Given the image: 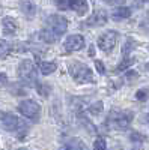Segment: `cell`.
Wrapping results in <instances>:
<instances>
[{"mask_svg": "<svg viewBox=\"0 0 149 150\" xmlns=\"http://www.w3.org/2000/svg\"><path fill=\"white\" fill-rule=\"evenodd\" d=\"M68 29V21L65 17L62 15H50L47 18L45 27L41 30V39L47 44H53L56 41H59L62 35H65Z\"/></svg>", "mask_w": 149, "mask_h": 150, "instance_id": "obj_1", "label": "cell"}, {"mask_svg": "<svg viewBox=\"0 0 149 150\" xmlns=\"http://www.w3.org/2000/svg\"><path fill=\"white\" fill-rule=\"evenodd\" d=\"M133 122V112L127 110H111L107 117V125L113 129L123 131Z\"/></svg>", "mask_w": 149, "mask_h": 150, "instance_id": "obj_2", "label": "cell"}, {"mask_svg": "<svg viewBox=\"0 0 149 150\" xmlns=\"http://www.w3.org/2000/svg\"><path fill=\"white\" fill-rule=\"evenodd\" d=\"M68 71L69 75L76 80L77 83H93V74L88 68V65L81 63L78 60H74L68 63Z\"/></svg>", "mask_w": 149, "mask_h": 150, "instance_id": "obj_3", "label": "cell"}, {"mask_svg": "<svg viewBox=\"0 0 149 150\" xmlns=\"http://www.w3.org/2000/svg\"><path fill=\"white\" fill-rule=\"evenodd\" d=\"M0 120H2L3 128H5L8 132H15V134H18L20 137H23L21 134H24V132L27 131L26 125H24L17 116L12 114V112H3L2 117H0Z\"/></svg>", "mask_w": 149, "mask_h": 150, "instance_id": "obj_4", "label": "cell"}, {"mask_svg": "<svg viewBox=\"0 0 149 150\" xmlns=\"http://www.w3.org/2000/svg\"><path fill=\"white\" fill-rule=\"evenodd\" d=\"M18 111L24 117L36 122V120H39V116H41V105L32 101V99H26V101H23L18 105Z\"/></svg>", "mask_w": 149, "mask_h": 150, "instance_id": "obj_5", "label": "cell"}, {"mask_svg": "<svg viewBox=\"0 0 149 150\" xmlns=\"http://www.w3.org/2000/svg\"><path fill=\"white\" fill-rule=\"evenodd\" d=\"M18 77L27 84H33L36 80V68L32 60H23L18 66Z\"/></svg>", "mask_w": 149, "mask_h": 150, "instance_id": "obj_6", "label": "cell"}, {"mask_svg": "<svg viewBox=\"0 0 149 150\" xmlns=\"http://www.w3.org/2000/svg\"><path fill=\"white\" fill-rule=\"evenodd\" d=\"M59 9H72L78 15H84L88 11V0H56Z\"/></svg>", "mask_w": 149, "mask_h": 150, "instance_id": "obj_7", "label": "cell"}, {"mask_svg": "<svg viewBox=\"0 0 149 150\" xmlns=\"http://www.w3.org/2000/svg\"><path fill=\"white\" fill-rule=\"evenodd\" d=\"M118 42V33L115 30H108L98 38V47L104 53H110Z\"/></svg>", "mask_w": 149, "mask_h": 150, "instance_id": "obj_8", "label": "cell"}, {"mask_svg": "<svg viewBox=\"0 0 149 150\" xmlns=\"http://www.w3.org/2000/svg\"><path fill=\"white\" fill-rule=\"evenodd\" d=\"M108 20V15L104 9H96L93 14L88 18L86 21V26H92V27H99V26H104Z\"/></svg>", "mask_w": 149, "mask_h": 150, "instance_id": "obj_9", "label": "cell"}, {"mask_svg": "<svg viewBox=\"0 0 149 150\" xmlns=\"http://www.w3.org/2000/svg\"><path fill=\"white\" fill-rule=\"evenodd\" d=\"M83 47H84V38L81 35H72L65 41V50L68 53L78 51Z\"/></svg>", "mask_w": 149, "mask_h": 150, "instance_id": "obj_10", "label": "cell"}, {"mask_svg": "<svg viewBox=\"0 0 149 150\" xmlns=\"http://www.w3.org/2000/svg\"><path fill=\"white\" fill-rule=\"evenodd\" d=\"M20 8H21V12L27 18H33L35 14H36V5H35L33 0H21Z\"/></svg>", "mask_w": 149, "mask_h": 150, "instance_id": "obj_11", "label": "cell"}, {"mask_svg": "<svg viewBox=\"0 0 149 150\" xmlns=\"http://www.w3.org/2000/svg\"><path fill=\"white\" fill-rule=\"evenodd\" d=\"M2 26H3V30H5L6 35H15V32L18 29L17 21L12 18V17H5L2 20Z\"/></svg>", "mask_w": 149, "mask_h": 150, "instance_id": "obj_12", "label": "cell"}, {"mask_svg": "<svg viewBox=\"0 0 149 150\" xmlns=\"http://www.w3.org/2000/svg\"><path fill=\"white\" fill-rule=\"evenodd\" d=\"M131 15V9L127 8V6H120V8H116L113 12H111V18L119 21V20H125Z\"/></svg>", "mask_w": 149, "mask_h": 150, "instance_id": "obj_13", "label": "cell"}, {"mask_svg": "<svg viewBox=\"0 0 149 150\" xmlns=\"http://www.w3.org/2000/svg\"><path fill=\"white\" fill-rule=\"evenodd\" d=\"M57 65L54 62H39V71L42 75H50L56 71Z\"/></svg>", "mask_w": 149, "mask_h": 150, "instance_id": "obj_14", "label": "cell"}, {"mask_svg": "<svg viewBox=\"0 0 149 150\" xmlns=\"http://www.w3.org/2000/svg\"><path fill=\"white\" fill-rule=\"evenodd\" d=\"M63 147L68 149V150H84L86 149V144L80 138H71Z\"/></svg>", "mask_w": 149, "mask_h": 150, "instance_id": "obj_15", "label": "cell"}, {"mask_svg": "<svg viewBox=\"0 0 149 150\" xmlns=\"http://www.w3.org/2000/svg\"><path fill=\"white\" fill-rule=\"evenodd\" d=\"M134 48H135V41L133 39V38H128V39L125 41V44H123V48H122V57L130 56V53Z\"/></svg>", "mask_w": 149, "mask_h": 150, "instance_id": "obj_16", "label": "cell"}, {"mask_svg": "<svg viewBox=\"0 0 149 150\" xmlns=\"http://www.w3.org/2000/svg\"><path fill=\"white\" fill-rule=\"evenodd\" d=\"M135 63V59L134 57H130V56H125L122 59V62L118 65V71H125V69H128L130 66H133Z\"/></svg>", "mask_w": 149, "mask_h": 150, "instance_id": "obj_17", "label": "cell"}, {"mask_svg": "<svg viewBox=\"0 0 149 150\" xmlns=\"http://www.w3.org/2000/svg\"><path fill=\"white\" fill-rule=\"evenodd\" d=\"M103 108H104L103 102H101V101H98V102H93V104H91V105L88 107V111L91 112V114H93V116H98L99 112L103 111Z\"/></svg>", "mask_w": 149, "mask_h": 150, "instance_id": "obj_18", "label": "cell"}, {"mask_svg": "<svg viewBox=\"0 0 149 150\" xmlns=\"http://www.w3.org/2000/svg\"><path fill=\"white\" fill-rule=\"evenodd\" d=\"M11 51V47H9V44L6 42V41H3V39H0V56H6L8 53Z\"/></svg>", "mask_w": 149, "mask_h": 150, "instance_id": "obj_19", "label": "cell"}, {"mask_svg": "<svg viewBox=\"0 0 149 150\" xmlns=\"http://www.w3.org/2000/svg\"><path fill=\"white\" fill-rule=\"evenodd\" d=\"M93 149H95V150H106V149H107L106 140H104V138H96L95 143H93Z\"/></svg>", "mask_w": 149, "mask_h": 150, "instance_id": "obj_20", "label": "cell"}, {"mask_svg": "<svg viewBox=\"0 0 149 150\" xmlns=\"http://www.w3.org/2000/svg\"><path fill=\"white\" fill-rule=\"evenodd\" d=\"M135 98L139 99V101H146L149 98V90L148 89H140L137 93H135Z\"/></svg>", "mask_w": 149, "mask_h": 150, "instance_id": "obj_21", "label": "cell"}, {"mask_svg": "<svg viewBox=\"0 0 149 150\" xmlns=\"http://www.w3.org/2000/svg\"><path fill=\"white\" fill-rule=\"evenodd\" d=\"M130 138H131V141H133V143H134V141H135V143H143V141L146 140V137H145V135H142V134H139V132H133Z\"/></svg>", "mask_w": 149, "mask_h": 150, "instance_id": "obj_22", "label": "cell"}, {"mask_svg": "<svg viewBox=\"0 0 149 150\" xmlns=\"http://www.w3.org/2000/svg\"><path fill=\"white\" fill-rule=\"evenodd\" d=\"M95 68H96V71H98L99 74H104V72H106L104 63H103L101 60H95Z\"/></svg>", "mask_w": 149, "mask_h": 150, "instance_id": "obj_23", "label": "cell"}, {"mask_svg": "<svg viewBox=\"0 0 149 150\" xmlns=\"http://www.w3.org/2000/svg\"><path fill=\"white\" fill-rule=\"evenodd\" d=\"M104 2L107 5H120V3L125 2V0H104Z\"/></svg>", "mask_w": 149, "mask_h": 150, "instance_id": "obj_24", "label": "cell"}, {"mask_svg": "<svg viewBox=\"0 0 149 150\" xmlns=\"http://www.w3.org/2000/svg\"><path fill=\"white\" fill-rule=\"evenodd\" d=\"M137 77H139L137 72H133V71H131V72H128V74L125 75V78H127V80H130V78H137Z\"/></svg>", "mask_w": 149, "mask_h": 150, "instance_id": "obj_25", "label": "cell"}, {"mask_svg": "<svg viewBox=\"0 0 149 150\" xmlns=\"http://www.w3.org/2000/svg\"><path fill=\"white\" fill-rule=\"evenodd\" d=\"M143 27H146V29H149V15L145 18V21H143Z\"/></svg>", "mask_w": 149, "mask_h": 150, "instance_id": "obj_26", "label": "cell"}, {"mask_svg": "<svg viewBox=\"0 0 149 150\" xmlns=\"http://www.w3.org/2000/svg\"><path fill=\"white\" fill-rule=\"evenodd\" d=\"M6 81V74H0V84H3Z\"/></svg>", "mask_w": 149, "mask_h": 150, "instance_id": "obj_27", "label": "cell"}, {"mask_svg": "<svg viewBox=\"0 0 149 150\" xmlns=\"http://www.w3.org/2000/svg\"><path fill=\"white\" fill-rule=\"evenodd\" d=\"M135 2H139V3H145V2H148V0H135Z\"/></svg>", "mask_w": 149, "mask_h": 150, "instance_id": "obj_28", "label": "cell"}, {"mask_svg": "<svg viewBox=\"0 0 149 150\" xmlns=\"http://www.w3.org/2000/svg\"><path fill=\"white\" fill-rule=\"evenodd\" d=\"M146 68H148V71H149V63H148V65H146Z\"/></svg>", "mask_w": 149, "mask_h": 150, "instance_id": "obj_29", "label": "cell"}]
</instances>
